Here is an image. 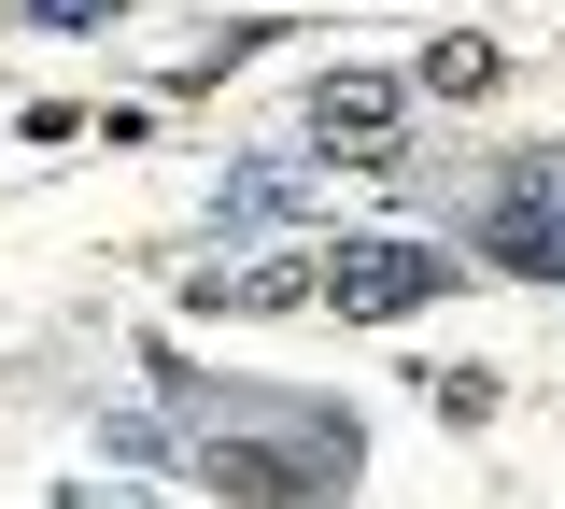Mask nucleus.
<instances>
[{"label":"nucleus","mask_w":565,"mask_h":509,"mask_svg":"<svg viewBox=\"0 0 565 509\" xmlns=\"http://www.w3.org/2000/svg\"><path fill=\"white\" fill-rule=\"evenodd\" d=\"M452 241H367V226H340V241H311V311H353V326H411L424 297H452Z\"/></svg>","instance_id":"2"},{"label":"nucleus","mask_w":565,"mask_h":509,"mask_svg":"<svg viewBox=\"0 0 565 509\" xmlns=\"http://www.w3.org/2000/svg\"><path fill=\"white\" fill-rule=\"evenodd\" d=\"M411 85H424V99H481V85H494V43H481V29H438V43L411 57Z\"/></svg>","instance_id":"7"},{"label":"nucleus","mask_w":565,"mask_h":509,"mask_svg":"<svg viewBox=\"0 0 565 509\" xmlns=\"http://www.w3.org/2000/svg\"><path fill=\"white\" fill-rule=\"evenodd\" d=\"M128 453L184 467L212 496H340L367 467L340 396H282V382H184L170 368V425H128Z\"/></svg>","instance_id":"1"},{"label":"nucleus","mask_w":565,"mask_h":509,"mask_svg":"<svg viewBox=\"0 0 565 509\" xmlns=\"http://www.w3.org/2000/svg\"><path fill=\"white\" fill-rule=\"evenodd\" d=\"M199 311H311V255H226L199 269Z\"/></svg>","instance_id":"6"},{"label":"nucleus","mask_w":565,"mask_h":509,"mask_svg":"<svg viewBox=\"0 0 565 509\" xmlns=\"http://www.w3.org/2000/svg\"><path fill=\"white\" fill-rule=\"evenodd\" d=\"M29 29H114V0H14Z\"/></svg>","instance_id":"8"},{"label":"nucleus","mask_w":565,"mask_h":509,"mask_svg":"<svg viewBox=\"0 0 565 509\" xmlns=\"http://www.w3.org/2000/svg\"><path fill=\"white\" fill-rule=\"evenodd\" d=\"M311 199H326V184H311L297 156H241V170L212 184V226H226V241H255V226H311Z\"/></svg>","instance_id":"5"},{"label":"nucleus","mask_w":565,"mask_h":509,"mask_svg":"<svg viewBox=\"0 0 565 509\" xmlns=\"http://www.w3.org/2000/svg\"><path fill=\"white\" fill-rule=\"evenodd\" d=\"M467 255L509 269V284H565V156H523L494 184L481 213H467Z\"/></svg>","instance_id":"3"},{"label":"nucleus","mask_w":565,"mask_h":509,"mask_svg":"<svg viewBox=\"0 0 565 509\" xmlns=\"http://www.w3.org/2000/svg\"><path fill=\"white\" fill-rule=\"evenodd\" d=\"M396 128H411V99H396L382 72H326L311 85V142L326 156H396Z\"/></svg>","instance_id":"4"}]
</instances>
